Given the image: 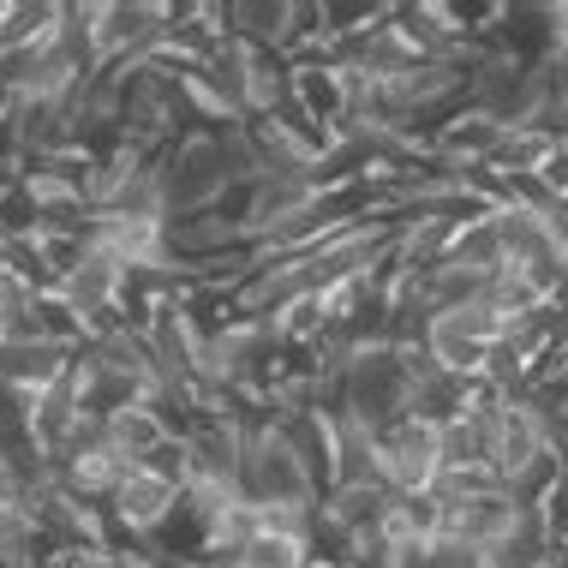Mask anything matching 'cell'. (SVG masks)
Instances as JSON below:
<instances>
[{"instance_id": "cell-15", "label": "cell", "mask_w": 568, "mask_h": 568, "mask_svg": "<svg viewBox=\"0 0 568 568\" xmlns=\"http://www.w3.org/2000/svg\"><path fill=\"white\" fill-rule=\"evenodd\" d=\"M485 562L490 568H562V545H557V532H550V520H545L539 503H527V509H520L515 532L490 550Z\"/></svg>"}, {"instance_id": "cell-20", "label": "cell", "mask_w": 568, "mask_h": 568, "mask_svg": "<svg viewBox=\"0 0 568 568\" xmlns=\"http://www.w3.org/2000/svg\"><path fill=\"white\" fill-rule=\"evenodd\" d=\"M312 562H317L312 545L294 539V532H270V527L257 539H245L234 557V568H312Z\"/></svg>"}, {"instance_id": "cell-1", "label": "cell", "mask_w": 568, "mask_h": 568, "mask_svg": "<svg viewBox=\"0 0 568 568\" xmlns=\"http://www.w3.org/2000/svg\"><path fill=\"white\" fill-rule=\"evenodd\" d=\"M413 402V347L395 342H372L347 359V372L335 377V413L372 425V432H389V425L407 419Z\"/></svg>"}, {"instance_id": "cell-3", "label": "cell", "mask_w": 568, "mask_h": 568, "mask_svg": "<svg viewBox=\"0 0 568 568\" xmlns=\"http://www.w3.org/2000/svg\"><path fill=\"white\" fill-rule=\"evenodd\" d=\"M162 192H168V216L174 222L216 210L234 192V168H227L222 132H192L180 144H168L162 150Z\"/></svg>"}, {"instance_id": "cell-21", "label": "cell", "mask_w": 568, "mask_h": 568, "mask_svg": "<svg viewBox=\"0 0 568 568\" xmlns=\"http://www.w3.org/2000/svg\"><path fill=\"white\" fill-rule=\"evenodd\" d=\"M37 335H42V342H54V347H72V353L90 342L84 324H79V312H72L60 294H37Z\"/></svg>"}, {"instance_id": "cell-16", "label": "cell", "mask_w": 568, "mask_h": 568, "mask_svg": "<svg viewBox=\"0 0 568 568\" xmlns=\"http://www.w3.org/2000/svg\"><path fill=\"white\" fill-rule=\"evenodd\" d=\"M449 264L455 270H473V275H497L509 270V245H503V227H497V210H479L455 227V245H449Z\"/></svg>"}, {"instance_id": "cell-13", "label": "cell", "mask_w": 568, "mask_h": 568, "mask_svg": "<svg viewBox=\"0 0 568 568\" xmlns=\"http://www.w3.org/2000/svg\"><path fill=\"white\" fill-rule=\"evenodd\" d=\"M79 353L72 347H54L42 335H24V342H0V389L12 395H42L49 383H60L72 372Z\"/></svg>"}, {"instance_id": "cell-14", "label": "cell", "mask_w": 568, "mask_h": 568, "mask_svg": "<svg viewBox=\"0 0 568 568\" xmlns=\"http://www.w3.org/2000/svg\"><path fill=\"white\" fill-rule=\"evenodd\" d=\"M222 24H227V37L245 42V49L294 60V0H227Z\"/></svg>"}, {"instance_id": "cell-11", "label": "cell", "mask_w": 568, "mask_h": 568, "mask_svg": "<svg viewBox=\"0 0 568 568\" xmlns=\"http://www.w3.org/2000/svg\"><path fill=\"white\" fill-rule=\"evenodd\" d=\"M503 138H509V126H503L497 114H485V109L467 102V109L449 114L432 132V162H443V168H490L497 150H503Z\"/></svg>"}, {"instance_id": "cell-10", "label": "cell", "mask_w": 568, "mask_h": 568, "mask_svg": "<svg viewBox=\"0 0 568 568\" xmlns=\"http://www.w3.org/2000/svg\"><path fill=\"white\" fill-rule=\"evenodd\" d=\"M335 54H342L365 84H402V79H413V72L425 67V54L413 49V42L402 37V24H395V7H389V19H383V24H372L365 37L342 42Z\"/></svg>"}, {"instance_id": "cell-6", "label": "cell", "mask_w": 568, "mask_h": 568, "mask_svg": "<svg viewBox=\"0 0 568 568\" xmlns=\"http://www.w3.org/2000/svg\"><path fill=\"white\" fill-rule=\"evenodd\" d=\"M180 503H186V490H174L168 479H156V473L132 467L102 515H109V527H114V545H150L168 520L180 515Z\"/></svg>"}, {"instance_id": "cell-24", "label": "cell", "mask_w": 568, "mask_h": 568, "mask_svg": "<svg viewBox=\"0 0 568 568\" xmlns=\"http://www.w3.org/2000/svg\"><path fill=\"white\" fill-rule=\"evenodd\" d=\"M485 568H490V562H485Z\"/></svg>"}, {"instance_id": "cell-23", "label": "cell", "mask_w": 568, "mask_h": 568, "mask_svg": "<svg viewBox=\"0 0 568 568\" xmlns=\"http://www.w3.org/2000/svg\"><path fill=\"white\" fill-rule=\"evenodd\" d=\"M562 413H568V389H562Z\"/></svg>"}, {"instance_id": "cell-7", "label": "cell", "mask_w": 568, "mask_h": 568, "mask_svg": "<svg viewBox=\"0 0 568 568\" xmlns=\"http://www.w3.org/2000/svg\"><path fill=\"white\" fill-rule=\"evenodd\" d=\"M377 455H383V485L395 497H419L443 479V455H437V425L425 419H402L389 432H377Z\"/></svg>"}, {"instance_id": "cell-4", "label": "cell", "mask_w": 568, "mask_h": 568, "mask_svg": "<svg viewBox=\"0 0 568 568\" xmlns=\"http://www.w3.org/2000/svg\"><path fill=\"white\" fill-rule=\"evenodd\" d=\"M168 42V0H97V54L109 72L156 67Z\"/></svg>"}, {"instance_id": "cell-19", "label": "cell", "mask_w": 568, "mask_h": 568, "mask_svg": "<svg viewBox=\"0 0 568 568\" xmlns=\"http://www.w3.org/2000/svg\"><path fill=\"white\" fill-rule=\"evenodd\" d=\"M109 443H114V455L120 460H132V467H144L150 455L168 443V425L156 419V407H132V413H120V419H109Z\"/></svg>"}, {"instance_id": "cell-22", "label": "cell", "mask_w": 568, "mask_h": 568, "mask_svg": "<svg viewBox=\"0 0 568 568\" xmlns=\"http://www.w3.org/2000/svg\"><path fill=\"white\" fill-rule=\"evenodd\" d=\"M539 509H545V520H550V532H557V545L568 550V467H562V479L545 490V503H539Z\"/></svg>"}, {"instance_id": "cell-5", "label": "cell", "mask_w": 568, "mask_h": 568, "mask_svg": "<svg viewBox=\"0 0 568 568\" xmlns=\"http://www.w3.org/2000/svg\"><path fill=\"white\" fill-rule=\"evenodd\" d=\"M497 342H503V317L490 312L485 300H473V305H460V312L432 317L419 347L432 365H443V372L485 383V365H490V353H497Z\"/></svg>"}, {"instance_id": "cell-12", "label": "cell", "mask_w": 568, "mask_h": 568, "mask_svg": "<svg viewBox=\"0 0 568 568\" xmlns=\"http://www.w3.org/2000/svg\"><path fill=\"white\" fill-rule=\"evenodd\" d=\"M473 402H479V383L443 372V365L425 359V347H413V402H407V419L449 425V419H460Z\"/></svg>"}, {"instance_id": "cell-8", "label": "cell", "mask_w": 568, "mask_h": 568, "mask_svg": "<svg viewBox=\"0 0 568 568\" xmlns=\"http://www.w3.org/2000/svg\"><path fill=\"white\" fill-rule=\"evenodd\" d=\"M520 509H527V503H520L509 485L490 479V485H479V490H467V497L449 503V515H443V532H455L460 545H473L479 557H490V550H497V545L515 532Z\"/></svg>"}, {"instance_id": "cell-9", "label": "cell", "mask_w": 568, "mask_h": 568, "mask_svg": "<svg viewBox=\"0 0 568 568\" xmlns=\"http://www.w3.org/2000/svg\"><path fill=\"white\" fill-rule=\"evenodd\" d=\"M545 455H557V449H550L545 425L532 419V407L520 402V395H503L497 425H490V479L515 485V479H527Z\"/></svg>"}, {"instance_id": "cell-2", "label": "cell", "mask_w": 568, "mask_h": 568, "mask_svg": "<svg viewBox=\"0 0 568 568\" xmlns=\"http://www.w3.org/2000/svg\"><path fill=\"white\" fill-rule=\"evenodd\" d=\"M240 497L257 515H282V509H317L324 485L305 473V460L282 437V425H252L245 432V460H240Z\"/></svg>"}, {"instance_id": "cell-18", "label": "cell", "mask_w": 568, "mask_h": 568, "mask_svg": "<svg viewBox=\"0 0 568 568\" xmlns=\"http://www.w3.org/2000/svg\"><path fill=\"white\" fill-rule=\"evenodd\" d=\"M335 485H383L377 432L347 413H335Z\"/></svg>"}, {"instance_id": "cell-17", "label": "cell", "mask_w": 568, "mask_h": 568, "mask_svg": "<svg viewBox=\"0 0 568 568\" xmlns=\"http://www.w3.org/2000/svg\"><path fill=\"white\" fill-rule=\"evenodd\" d=\"M60 24H67V0H7V12H0V54L42 49Z\"/></svg>"}]
</instances>
